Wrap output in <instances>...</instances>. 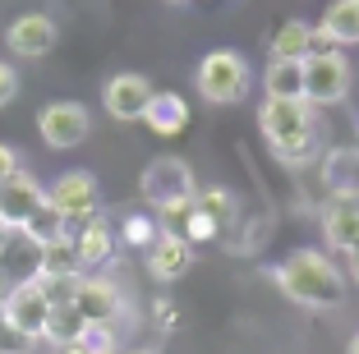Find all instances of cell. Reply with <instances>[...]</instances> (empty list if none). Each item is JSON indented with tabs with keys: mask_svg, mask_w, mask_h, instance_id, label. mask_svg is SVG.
<instances>
[{
	"mask_svg": "<svg viewBox=\"0 0 359 354\" xmlns=\"http://www.w3.org/2000/svg\"><path fill=\"white\" fill-rule=\"evenodd\" d=\"M318 32H323L332 46H355L359 42V5L355 0H332L323 23H318Z\"/></svg>",
	"mask_w": 359,
	"mask_h": 354,
	"instance_id": "obj_18",
	"label": "cell"
},
{
	"mask_svg": "<svg viewBox=\"0 0 359 354\" xmlns=\"http://www.w3.org/2000/svg\"><path fill=\"white\" fill-rule=\"evenodd\" d=\"M51 308H55V304L46 299V294H42V285H37V281L28 276V281H14V285H10V294L0 299V322L10 327V332H19L23 341H32V345H37V341L46 336Z\"/></svg>",
	"mask_w": 359,
	"mask_h": 354,
	"instance_id": "obj_5",
	"label": "cell"
},
{
	"mask_svg": "<svg viewBox=\"0 0 359 354\" xmlns=\"http://www.w3.org/2000/svg\"><path fill=\"white\" fill-rule=\"evenodd\" d=\"M74 249H79V267H102V262H111V253H116V230L106 226V217L97 212L93 221H83V230L74 235Z\"/></svg>",
	"mask_w": 359,
	"mask_h": 354,
	"instance_id": "obj_16",
	"label": "cell"
},
{
	"mask_svg": "<svg viewBox=\"0 0 359 354\" xmlns=\"http://www.w3.org/2000/svg\"><path fill=\"white\" fill-rule=\"evenodd\" d=\"M276 290L299 308H337L346 299V276L323 249H295L290 258H281V267H272Z\"/></svg>",
	"mask_w": 359,
	"mask_h": 354,
	"instance_id": "obj_1",
	"label": "cell"
},
{
	"mask_svg": "<svg viewBox=\"0 0 359 354\" xmlns=\"http://www.w3.org/2000/svg\"><path fill=\"white\" fill-rule=\"evenodd\" d=\"M138 189H143V203H152L157 212L180 207V203H194V193H198L189 161H180V156H170V152L152 156L148 166H143V175H138Z\"/></svg>",
	"mask_w": 359,
	"mask_h": 354,
	"instance_id": "obj_4",
	"label": "cell"
},
{
	"mask_svg": "<svg viewBox=\"0 0 359 354\" xmlns=\"http://www.w3.org/2000/svg\"><path fill=\"white\" fill-rule=\"evenodd\" d=\"M194 203H198V212H203V217H212L217 226H226L231 212H235V203H231L226 189H203V193H194Z\"/></svg>",
	"mask_w": 359,
	"mask_h": 354,
	"instance_id": "obj_26",
	"label": "cell"
},
{
	"mask_svg": "<svg viewBox=\"0 0 359 354\" xmlns=\"http://www.w3.org/2000/svg\"><path fill=\"white\" fill-rule=\"evenodd\" d=\"M74 308L83 313V322H120V313H125V294H120L116 281L83 271V276H79V290H74Z\"/></svg>",
	"mask_w": 359,
	"mask_h": 354,
	"instance_id": "obj_10",
	"label": "cell"
},
{
	"mask_svg": "<svg viewBox=\"0 0 359 354\" xmlns=\"http://www.w3.org/2000/svg\"><path fill=\"white\" fill-rule=\"evenodd\" d=\"M323 170H327L332 198H359V152H332Z\"/></svg>",
	"mask_w": 359,
	"mask_h": 354,
	"instance_id": "obj_20",
	"label": "cell"
},
{
	"mask_svg": "<svg viewBox=\"0 0 359 354\" xmlns=\"http://www.w3.org/2000/svg\"><path fill=\"white\" fill-rule=\"evenodd\" d=\"M55 354H83V350H79V345H65V350H55Z\"/></svg>",
	"mask_w": 359,
	"mask_h": 354,
	"instance_id": "obj_31",
	"label": "cell"
},
{
	"mask_svg": "<svg viewBox=\"0 0 359 354\" xmlns=\"http://www.w3.org/2000/svg\"><path fill=\"white\" fill-rule=\"evenodd\" d=\"M23 235H28V240L37 244V249H42V244H51V240H65V235H69V221H65L60 212L51 207V203H42V207H37V212L28 217Z\"/></svg>",
	"mask_w": 359,
	"mask_h": 354,
	"instance_id": "obj_23",
	"label": "cell"
},
{
	"mask_svg": "<svg viewBox=\"0 0 359 354\" xmlns=\"http://www.w3.org/2000/svg\"><path fill=\"white\" fill-rule=\"evenodd\" d=\"M346 276L350 285H359V253H346Z\"/></svg>",
	"mask_w": 359,
	"mask_h": 354,
	"instance_id": "obj_29",
	"label": "cell"
},
{
	"mask_svg": "<svg viewBox=\"0 0 359 354\" xmlns=\"http://www.w3.org/2000/svg\"><path fill=\"white\" fill-rule=\"evenodd\" d=\"M350 83H355V69H350V60L341 51L304 60V102L309 106H341L350 97Z\"/></svg>",
	"mask_w": 359,
	"mask_h": 354,
	"instance_id": "obj_7",
	"label": "cell"
},
{
	"mask_svg": "<svg viewBox=\"0 0 359 354\" xmlns=\"http://www.w3.org/2000/svg\"><path fill=\"white\" fill-rule=\"evenodd\" d=\"M55 19H46V14H19V19L10 23V32H5V46H10L19 60H42V55H51L55 46Z\"/></svg>",
	"mask_w": 359,
	"mask_h": 354,
	"instance_id": "obj_12",
	"label": "cell"
},
{
	"mask_svg": "<svg viewBox=\"0 0 359 354\" xmlns=\"http://www.w3.org/2000/svg\"><path fill=\"white\" fill-rule=\"evenodd\" d=\"M346 354H359V336H355V341H350V350Z\"/></svg>",
	"mask_w": 359,
	"mask_h": 354,
	"instance_id": "obj_32",
	"label": "cell"
},
{
	"mask_svg": "<svg viewBox=\"0 0 359 354\" xmlns=\"http://www.w3.org/2000/svg\"><path fill=\"white\" fill-rule=\"evenodd\" d=\"M152 93H157V88H152V79H143V74L125 69V74H116V79H106L102 106H106V115H111V120L129 125V120H143V111H148Z\"/></svg>",
	"mask_w": 359,
	"mask_h": 354,
	"instance_id": "obj_9",
	"label": "cell"
},
{
	"mask_svg": "<svg viewBox=\"0 0 359 354\" xmlns=\"http://www.w3.org/2000/svg\"><path fill=\"white\" fill-rule=\"evenodd\" d=\"M14 235H19V230H10V226H5V221H0V258H5V249H10V244H14Z\"/></svg>",
	"mask_w": 359,
	"mask_h": 354,
	"instance_id": "obj_30",
	"label": "cell"
},
{
	"mask_svg": "<svg viewBox=\"0 0 359 354\" xmlns=\"http://www.w3.org/2000/svg\"><path fill=\"white\" fill-rule=\"evenodd\" d=\"M355 5H359V0H355Z\"/></svg>",
	"mask_w": 359,
	"mask_h": 354,
	"instance_id": "obj_34",
	"label": "cell"
},
{
	"mask_svg": "<svg viewBox=\"0 0 359 354\" xmlns=\"http://www.w3.org/2000/svg\"><path fill=\"white\" fill-rule=\"evenodd\" d=\"M161 240V221L157 217H143V212H129L125 217V244L134 249H152Z\"/></svg>",
	"mask_w": 359,
	"mask_h": 354,
	"instance_id": "obj_25",
	"label": "cell"
},
{
	"mask_svg": "<svg viewBox=\"0 0 359 354\" xmlns=\"http://www.w3.org/2000/svg\"><path fill=\"white\" fill-rule=\"evenodd\" d=\"M258 129H263L267 147L281 156L285 166L309 161L313 147H318V125H313V106H309V102L263 97V106H258Z\"/></svg>",
	"mask_w": 359,
	"mask_h": 354,
	"instance_id": "obj_2",
	"label": "cell"
},
{
	"mask_svg": "<svg viewBox=\"0 0 359 354\" xmlns=\"http://www.w3.org/2000/svg\"><path fill=\"white\" fill-rule=\"evenodd\" d=\"M323 240L332 253H359V198H332L323 207Z\"/></svg>",
	"mask_w": 359,
	"mask_h": 354,
	"instance_id": "obj_13",
	"label": "cell"
},
{
	"mask_svg": "<svg viewBox=\"0 0 359 354\" xmlns=\"http://www.w3.org/2000/svg\"><path fill=\"white\" fill-rule=\"evenodd\" d=\"M143 125L152 129V134L170 138V134H184V125H189V102L180 93H152L148 111H143Z\"/></svg>",
	"mask_w": 359,
	"mask_h": 354,
	"instance_id": "obj_15",
	"label": "cell"
},
{
	"mask_svg": "<svg viewBox=\"0 0 359 354\" xmlns=\"http://www.w3.org/2000/svg\"><path fill=\"white\" fill-rule=\"evenodd\" d=\"M46 203V184H37V175L32 170H19L14 179H5L0 184V221L10 230H23L28 226V217Z\"/></svg>",
	"mask_w": 359,
	"mask_h": 354,
	"instance_id": "obj_11",
	"label": "cell"
},
{
	"mask_svg": "<svg viewBox=\"0 0 359 354\" xmlns=\"http://www.w3.org/2000/svg\"><path fill=\"white\" fill-rule=\"evenodd\" d=\"M37 134H42L46 147L69 152V147H79L88 134H93V115H88L83 102H51V106H42V115H37Z\"/></svg>",
	"mask_w": 359,
	"mask_h": 354,
	"instance_id": "obj_8",
	"label": "cell"
},
{
	"mask_svg": "<svg viewBox=\"0 0 359 354\" xmlns=\"http://www.w3.org/2000/svg\"><path fill=\"white\" fill-rule=\"evenodd\" d=\"M263 88L281 102H304V60H267Z\"/></svg>",
	"mask_w": 359,
	"mask_h": 354,
	"instance_id": "obj_17",
	"label": "cell"
},
{
	"mask_svg": "<svg viewBox=\"0 0 359 354\" xmlns=\"http://www.w3.org/2000/svg\"><path fill=\"white\" fill-rule=\"evenodd\" d=\"M309 42H313V28L304 19H290L272 32V42H267V55L272 60H304L309 55Z\"/></svg>",
	"mask_w": 359,
	"mask_h": 354,
	"instance_id": "obj_19",
	"label": "cell"
},
{
	"mask_svg": "<svg viewBox=\"0 0 359 354\" xmlns=\"http://www.w3.org/2000/svg\"><path fill=\"white\" fill-rule=\"evenodd\" d=\"M189 267H194V244L184 240V235H166V230H161V240L148 249V271H152V281L170 285V281H180Z\"/></svg>",
	"mask_w": 359,
	"mask_h": 354,
	"instance_id": "obj_14",
	"label": "cell"
},
{
	"mask_svg": "<svg viewBox=\"0 0 359 354\" xmlns=\"http://www.w3.org/2000/svg\"><path fill=\"white\" fill-rule=\"evenodd\" d=\"M19 97V74H14V64H5L0 60V111Z\"/></svg>",
	"mask_w": 359,
	"mask_h": 354,
	"instance_id": "obj_27",
	"label": "cell"
},
{
	"mask_svg": "<svg viewBox=\"0 0 359 354\" xmlns=\"http://www.w3.org/2000/svg\"><path fill=\"white\" fill-rule=\"evenodd\" d=\"M134 354H157V350H134Z\"/></svg>",
	"mask_w": 359,
	"mask_h": 354,
	"instance_id": "obj_33",
	"label": "cell"
},
{
	"mask_svg": "<svg viewBox=\"0 0 359 354\" xmlns=\"http://www.w3.org/2000/svg\"><path fill=\"white\" fill-rule=\"evenodd\" d=\"M74 345L83 354H120V327L116 322H88Z\"/></svg>",
	"mask_w": 359,
	"mask_h": 354,
	"instance_id": "obj_24",
	"label": "cell"
},
{
	"mask_svg": "<svg viewBox=\"0 0 359 354\" xmlns=\"http://www.w3.org/2000/svg\"><path fill=\"white\" fill-rule=\"evenodd\" d=\"M46 203L60 212L69 226H83L97 217L102 207V193H97V175L93 170H60V175L46 184Z\"/></svg>",
	"mask_w": 359,
	"mask_h": 354,
	"instance_id": "obj_6",
	"label": "cell"
},
{
	"mask_svg": "<svg viewBox=\"0 0 359 354\" xmlns=\"http://www.w3.org/2000/svg\"><path fill=\"white\" fill-rule=\"evenodd\" d=\"M19 170H23V156H19V147L0 143V184H5V179H14Z\"/></svg>",
	"mask_w": 359,
	"mask_h": 354,
	"instance_id": "obj_28",
	"label": "cell"
},
{
	"mask_svg": "<svg viewBox=\"0 0 359 354\" xmlns=\"http://www.w3.org/2000/svg\"><path fill=\"white\" fill-rule=\"evenodd\" d=\"M69 271H83V267H79L74 235H65V240L42 244V267H37V276H69Z\"/></svg>",
	"mask_w": 359,
	"mask_h": 354,
	"instance_id": "obj_22",
	"label": "cell"
},
{
	"mask_svg": "<svg viewBox=\"0 0 359 354\" xmlns=\"http://www.w3.org/2000/svg\"><path fill=\"white\" fill-rule=\"evenodd\" d=\"M83 313H79L74 308V304H55V308H51V322H46V336H42V341H51L55 345V350H65V345H74L79 341V336H83Z\"/></svg>",
	"mask_w": 359,
	"mask_h": 354,
	"instance_id": "obj_21",
	"label": "cell"
},
{
	"mask_svg": "<svg viewBox=\"0 0 359 354\" xmlns=\"http://www.w3.org/2000/svg\"><path fill=\"white\" fill-rule=\"evenodd\" d=\"M194 88L212 106H235L249 97V60L240 51H208L194 69Z\"/></svg>",
	"mask_w": 359,
	"mask_h": 354,
	"instance_id": "obj_3",
	"label": "cell"
}]
</instances>
